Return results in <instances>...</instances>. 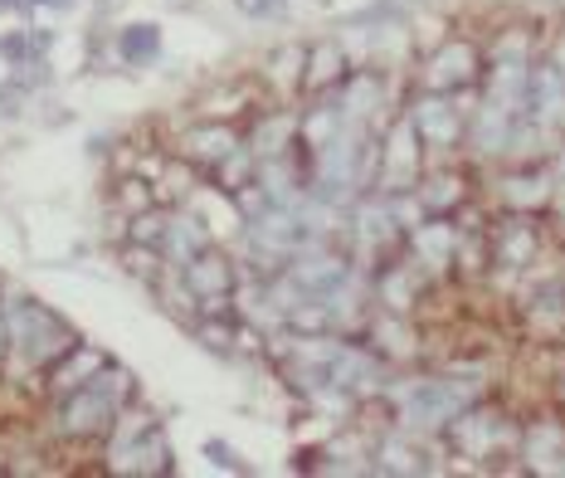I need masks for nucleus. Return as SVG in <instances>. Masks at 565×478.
<instances>
[{"mask_svg": "<svg viewBox=\"0 0 565 478\" xmlns=\"http://www.w3.org/2000/svg\"><path fill=\"white\" fill-rule=\"evenodd\" d=\"M122 49H128V59L152 55V49H156V29H152V25H137L128 39H122Z\"/></svg>", "mask_w": 565, "mask_h": 478, "instance_id": "nucleus-1", "label": "nucleus"}, {"mask_svg": "<svg viewBox=\"0 0 565 478\" xmlns=\"http://www.w3.org/2000/svg\"><path fill=\"white\" fill-rule=\"evenodd\" d=\"M239 5H244V10H249V15H264V10H274V5H278V0H239Z\"/></svg>", "mask_w": 565, "mask_h": 478, "instance_id": "nucleus-2", "label": "nucleus"}]
</instances>
